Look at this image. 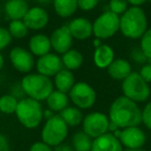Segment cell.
Here are the masks:
<instances>
[{
  "instance_id": "46",
  "label": "cell",
  "mask_w": 151,
  "mask_h": 151,
  "mask_svg": "<svg viewBox=\"0 0 151 151\" xmlns=\"http://www.w3.org/2000/svg\"><path fill=\"white\" fill-rule=\"evenodd\" d=\"M122 151H145V150H143L142 148H139V149H127L126 148L125 150H122Z\"/></svg>"
},
{
  "instance_id": "28",
  "label": "cell",
  "mask_w": 151,
  "mask_h": 151,
  "mask_svg": "<svg viewBox=\"0 0 151 151\" xmlns=\"http://www.w3.org/2000/svg\"><path fill=\"white\" fill-rule=\"evenodd\" d=\"M28 28L23 22V20H13L9 23V31L12 37L15 38H23L28 34Z\"/></svg>"
},
{
  "instance_id": "9",
  "label": "cell",
  "mask_w": 151,
  "mask_h": 151,
  "mask_svg": "<svg viewBox=\"0 0 151 151\" xmlns=\"http://www.w3.org/2000/svg\"><path fill=\"white\" fill-rule=\"evenodd\" d=\"M110 119L101 112H93L86 115L83 119V132L92 139L99 138L109 132Z\"/></svg>"
},
{
  "instance_id": "45",
  "label": "cell",
  "mask_w": 151,
  "mask_h": 151,
  "mask_svg": "<svg viewBox=\"0 0 151 151\" xmlns=\"http://www.w3.org/2000/svg\"><path fill=\"white\" fill-rule=\"evenodd\" d=\"M3 65H4V58H3L2 54L0 53V69H2Z\"/></svg>"
},
{
  "instance_id": "44",
  "label": "cell",
  "mask_w": 151,
  "mask_h": 151,
  "mask_svg": "<svg viewBox=\"0 0 151 151\" xmlns=\"http://www.w3.org/2000/svg\"><path fill=\"white\" fill-rule=\"evenodd\" d=\"M101 40H99V38H95L94 40V47H95V49L96 48H99V46H101Z\"/></svg>"
},
{
  "instance_id": "6",
  "label": "cell",
  "mask_w": 151,
  "mask_h": 151,
  "mask_svg": "<svg viewBox=\"0 0 151 151\" xmlns=\"http://www.w3.org/2000/svg\"><path fill=\"white\" fill-rule=\"evenodd\" d=\"M68 134V126L60 115H54L48 119L42 130V140L51 147L62 144Z\"/></svg>"
},
{
  "instance_id": "18",
  "label": "cell",
  "mask_w": 151,
  "mask_h": 151,
  "mask_svg": "<svg viewBox=\"0 0 151 151\" xmlns=\"http://www.w3.org/2000/svg\"><path fill=\"white\" fill-rule=\"evenodd\" d=\"M108 73L112 79L117 81H123L132 73V65L127 60L122 58L114 59L113 62L108 67Z\"/></svg>"
},
{
  "instance_id": "33",
  "label": "cell",
  "mask_w": 151,
  "mask_h": 151,
  "mask_svg": "<svg viewBox=\"0 0 151 151\" xmlns=\"http://www.w3.org/2000/svg\"><path fill=\"white\" fill-rule=\"evenodd\" d=\"M99 0H78V9L83 12H89L96 7Z\"/></svg>"
},
{
  "instance_id": "21",
  "label": "cell",
  "mask_w": 151,
  "mask_h": 151,
  "mask_svg": "<svg viewBox=\"0 0 151 151\" xmlns=\"http://www.w3.org/2000/svg\"><path fill=\"white\" fill-rule=\"evenodd\" d=\"M114 51L108 45H101L99 48L95 49L94 55H93V60L99 68H108L109 65L114 60Z\"/></svg>"
},
{
  "instance_id": "2",
  "label": "cell",
  "mask_w": 151,
  "mask_h": 151,
  "mask_svg": "<svg viewBox=\"0 0 151 151\" xmlns=\"http://www.w3.org/2000/svg\"><path fill=\"white\" fill-rule=\"evenodd\" d=\"M147 25L145 12L140 6H132L120 17L119 30L125 37L138 40L147 30Z\"/></svg>"
},
{
  "instance_id": "29",
  "label": "cell",
  "mask_w": 151,
  "mask_h": 151,
  "mask_svg": "<svg viewBox=\"0 0 151 151\" xmlns=\"http://www.w3.org/2000/svg\"><path fill=\"white\" fill-rule=\"evenodd\" d=\"M140 48L146 55L147 58L151 59V27L147 29L141 37Z\"/></svg>"
},
{
  "instance_id": "35",
  "label": "cell",
  "mask_w": 151,
  "mask_h": 151,
  "mask_svg": "<svg viewBox=\"0 0 151 151\" xmlns=\"http://www.w3.org/2000/svg\"><path fill=\"white\" fill-rule=\"evenodd\" d=\"M130 57H132V60L136 61L137 63H145L148 60V58H147L146 55L144 54V52L141 50V48L134 49V50L132 51V53H130Z\"/></svg>"
},
{
  "instance_id": "41",
  "label": "cell",
  "mask_w": 151,
  "mask_h": 151,
  "mask_svg": "<svg viewBox=\"0 0 151 151\" xmlns=\"http://www.w3.org/2000/svg\"><path fill=\"white\" fill-rule=\"evenodd\" d=\"M54 116V112L52 111V110L48 109V110H45L44 111V118L45 119H50L51 117H53Z\"/></svg>"
},
{
  "instance_id": "36",
  "label": "cell",
  "mask_w": 151,
  "mask_h": 151,
  "mask_svg": "<svg viewBox=\"0 0 151 151\" xmlns=\"http://www.w3.org/2000/svg\"><path fill=\"white\" fill-rule=\"evenodd\" d=\"M139 73L148 84L151 83V63H147V64L143 65Z\"/></svg>"
},
{
  "instance_id": "4",
  "label": "cell",
  "mask_w": 151,
  "mask_h": 151,
  "mask_svg": "<svg viewBox=\"0 0 151 151\" xmlns=\"http://www.w3.org/2000/svg\"><path fill=\"white\" fill-rule=\"evenodd\" d=\"M16 115L24 127L33 129L42 123L44 118V110L40 101L30 97H25L18 103Z\"/></svg>"
},
{
  "instance_id": "10",
  "label": "cell",
  "mask_w": 151,
  "mask_h": 151,
  "mask_svg": "<svg viewBox=\"0 0 151 151\" xmlns=\"http://www.w3.org/2000/svg\"><path fill=\"white\" fill-rule=\"evenodd\" d=\"M9 59L13 66L20 73H27L34 66L33 54L21 47L12 49L9 52Z\"/></svg>"
},
{
  "instance_id": "26",
  "label": "cell",
  "mask_w": 151,
  "mask_h": 151,
  "mask_svg": "<svg viewBox=\"0 0 151 151\" xmlns=\"http://www.w3.org/2000/svg\"><path fill=\"white\" fill-rule=\"evenodd\" d=\"M92 138L89 137L85 132H76L73 137V148L75 151H91Z\"/></svg>"
},
{
  "instance_id": "11",
  "label": "cell",
  "mask_w": 151,
  "mask_h": 151,
  "mask_svg": "<svg viewBox=\"0 0 151 151\" xmlns=\"http://www.w3.org/2000/svg\"><path fill=\"white\" fill-rule=\"evenodd\" d=\"M146 139L145 132L139 126L122 128L119 137L121 145L127 149L142 148L146 143Z\"/></svg>"
},
{
  "instance_id": "47",
  "label": "cell",
  "mask_w": 151,
  "mask_h": 151,
  "mask_svg": "<svg viewBox=\"0 0 151 151\" xmlns=\"http://www.w3.org/2000/svg\"><path fill=\"white\" fill-rule=\"evenodd\" d=\"M148 60H149V63H151V59H148Z\"/></svg>"
},
{
  "instance_id": "15",
  "label": "cell",
  "mask_w": 151,
  "mask_h": 151,
  "mask_svg": "<svg viewBox=\"0 0 151 151\" xmlns=\"http://www.w3.org/2000/svg\"><path fill=\"white\" fill-rule=\"evenodd\" d=\"M68 29L73 38L84 40L93 34V24L86 18H76L69 22Z\"/></svg>"
},
{
  "instance_id": "48",
  "label": "cell",
  "mask_w": 151,
  "mask_h": 151,
  "mask_svg": "<svg viewBox=\"0 0 151 151\" xmlns=\"http://www.w3.org/2000/svg\"><path fill=\"white\" fill-rule=\"evenodd\" d=\"M149 1H150V2H151V0H149Z\"/></svg>"
},
{
  "instance_id": "20",
  "label": "cell",
  "mask_w": 151,
  "mask_h": 151,
  "mask_svg": "<svg viewBox=\"0 0 151 151\" xmlns=\"http://www.w3.org/2000/svg\"><path fill=\"white\" fill-rule=\"evenodd\" d=\"M76 84V79L71 70L62 68L59 73L54 76V85L57 90L61 92L68 93L73 86Z\"/></svg>"
},
{
  "instance_id": "23",
  "label": "cell",
  "mask_w": 151,
  "mask_h": 151,
  "mask_svg": "<svg viewBox=\"0 0 151 151\" xmlns=\"http://www.w3.org/2000/svg\"><path fill=\"white\" fill-rule=\"evenodd\" d=\"M53 6L59 17L68 18L78 9V0H53Z\"/></svg>"
},
{
  "instance_id": "34",
  "label": "cell",
  "mask_w": 151,
  "mask_h": 151,
  "mask_svg": "<svg viewBox=\"0 0 151 151\" xmlns=\"http://www.w3.org/2000/svg\"><path fill=\"white\" fill-rule=\"evenodd\" d=\"M142 122L147 128L151 129V101H149L142 111Z\"/></svg>"
},
{
  "instance_id": "32",
  "label": "cell",
  "mask_w": 151,
  "mask_h": 151,
  "mask_svg": "<svg viewBox=\"0 0 151 151\" xmlns=\"http://www.w3.org/2000/svg\"><path fill=\"white\" fill-rule=\"evenodd\" d=\"M11 95H13L15 99H17L18 101H21V99L27 97L25 91H24L23 87H22L21 82L15 83V84L12 86L11 88Z\"/></svg>"
},
{
  "instance_id": "27",
  "label": "cell",
  "mask_w": 151,
  "mask_h": 151,
  "mask_svg": "<svg viewBox=\"0 0 151 151\" xmlns=\"http://www.w3.org/2000/svg\"><path fill=\"white\" fill-rule=\"evenodd\" d=\"M17 99L11 94H5L0 97V112L4 114H14L16 113V110L18 107Z\"/></svg>"
},
{
  "instance_id": "19",
  "label": "cell",
  "mask_w": 151,
  "mask_h": 151,
  "mask_svg": "<svg viewBox=\"0 0 151 151\" xmlns=\"http://www.w3.org/2000/svg\"><path fill=\"white\" fill-rule=\"evenodd\" d=\"M51 48L52 46H51L50 37L47 36L46 34H35L29 40V50L34 56H44L50 53Z\"/></svg>"
},
{
  "instance_id": "14",
  "label": "cell",
  "mask_w": 151,
  "mask_h": 151,
  "mask_svg": "<svg viewBox=\"0 0 151 151\" xmlns=\"http://www.w3.org/2000/svg\"><path fill=\"white\" fill-rule=\"evenodd\" d=\"M23 22L30 30H40L49 23V14L42 6L30 7L23 18Z\"/></svg>"
},
{
  "instance_id": "3",
  "label": "cell",
  "mask_w": 151,
  "mask_h": 151,
  "mask_svg": "<svg viewBox=\"0 0 151 151\" xmlns=\"http://www.w3.org/2000/svg\"><path fill=\"white\" fill-rule=\"evenodd\" d=\"M21 84L27 97L38 101H46L54 89V83L51 79L40 73H30L25 76L22 79Z\"/></svg>"
},
{
  "instance_id": "17",
  "label": "cell",
  "mask_w": 151,
  "mask_h": 151,
  "mask_svg": "<svg viewBox=\"0 0 151 151\" xmlns=\"http://www.w3.org/2000/svg\"><path fill=\"white\" fill-rule=\"evenodd\" d=\"M29 9L26 0H7L4 4V12L7 18L13 20H23Z\"/></svg>"
},
{
  "instance_id": "12",
  "label": "cell",
  "mask_w": 151,
  "mask_h": 151,
  "mask_svg": "<svg viewBox=\"0 0 151 151\" xmlns=\"http://www.w3.org/2000/svg\"><path fill=\"white\" fill-rule=\"evenodd\" d=\"M63 68V63L61 58L56 54L48 53L40 57L36 61V69L38 73L47 76L49 78L54 77L57 73Z\"/></svg>"
},
{
  "instance_id": "5",
  "label": "cell",
  "mask_w": 151,
  "mask_h": 151,
  "mask_svg": "<svg viewBox=\"0 0 151 151\" xmlns=\"http://www.w3.org/2000/svg\"><path fill=\"white\" fill-rule=\"evenodd\" d=\"M121 89L124 96L136 103L146 101L151 92L149 84L141 77L140 73L132 71L122 81Z\"/></svg>"
},
{
  "instance_id": "30",
  "label": "cell",
  "mask_w": 151,
  "mask_h": 151,
  "mask_svg": "<svg viewBox=\"0 0 151 151\" xmlns=\"http://www.w3.org/2000/svg\"><path fill=\"white\" fill-rule=\"evenodd\" d=\"M127 1L126 0H110L109 7L112 13L116 15H122L127 9Z\"/></svg>"
},
{
  "instance_id": "42",
  "label": "cell",
  "mask_w": 151,
  "mask_h": 151,
  "mask_svg": "<svg viewBox=\"0 0 151 151\" xmlns=\"http://www.w3.org/2000/svg\"><path fill=\"white\" fill-rule=\"evenodd\" d=\"M117 129H119V127H118L115 123H113L112 121H110V123H109V132H114L115 130H117Z\"/></svg>"
},
{
  "instance_id": "8",
  "label": "cell",
  "mask_w": 151,
  "mask_h": 151,
  "mask_svg": "<svg viewBox=\"0 0 151 151\" xmlns=\"http://www.w3.org/2000/svg\"><path fill=\"white\" fill-rule=\"evenodd\" d=\"M69 99L79 109H89L93 107L96 101L95 90L86 82L76 83L68 92Z\"/></svg>"
},
{
  "instance_id": "13",
  "label": "cell",
  "mask_w": 151,
  "mask_h": 151,
  "mask_svg": "<svg viewBox=\"0 0 151 151\" xmlns=\"http://www.w3.org/2000/svg\"><path fill=\"white\" fill-rule=\"evenodd\" d=\"M73 40V37L67 25L61 26L54 30L50 37L52 49H54V51H56L59 54H64L70 50Z\"/></svg>"
},
{
  "instance_id": "25",
  "label": "cell",
  "mask_w": 151,
  "mask_h": 151,
  "mask_svg": "<svg viewBox=\"0 0 151 151\" xmlns=\"http://www.w3.org/2000/svg\"><path fill=\"white\" fill-rule=\"evenodd\" d=\"M63 66L68 70H76L82 66L84 62V57L78 50H69L64 53L61 58Z\"/></svg>"
},
{
  "instance_id": "39",
  "label": "cell",
  "mask_w": 151,
  "mask_h": 151,
  "mask_svg": "<svg viewBox=\"0 0 151 151\" xmlns=\"http://www.w3.org/2000/svg\"><path fill=\"white\" fill-rule=\"evenodd\" d=\"M53 151H75V150H73V148H71L70 146H68V145L60 144V145H58V146L55 147Z\"/></svg>"
},
{
  "instance_id": "40",
  "label": "cell",
  "mask_w": 151,
  "mask_h": 151,
  "mask_svg": "<svg viewBox=\"0 0 151 151\" xmlns=\"http://www.w3.org/2000/svg\"><path fill=\"white\" fill-rule=\"evenodd\" d=\"M128 4L132 5V6H140L143 5L144 3H146L148 0H126Z\"/></svg>"
},
{
  "instance_id": "16",
  "label": "cell",
  "mask_w": 151,
  "mask_h": 151,
  "mask_svg": "<svg viewBox=\"0 0 151 151\" xmlns=\"http://www.w3.org/2000/svg\"><path fill=\"white\" fill-rule=\"evenodd\" d=\"M122 145L112 132H106L92 141L91 151H122Z\"/></svg>"
},
{
  "instance_id": "22",
  "label": "cell",
  "mask_w": 151,
  "mask_h": 151,
  "mask_svg": "<svg viewBox=\"0 0 151 151\" xmlns=\"http://www.w3.org/2000/svg\"><path fill=\"white\" fill-rule=\"evenodd\" d=\"M46 101L49 109L56 113H60L68 105V97L66 93L61 92L59 90H53V92L49 95Z\"/></svg>"
},
{
  "instance_id": "1",
  "label": "cell",
  "mask_w": 151,
  "mask_h": 151,
  "mask_svg": "<svg viewBox=\"0 0 151 151\" xmlns=\"http://www.w3.org/2000/svg\"><path fill=\"white\" fill-rule=\"evenodd\" d=\"M109 119L121 129L130 126H139L142 123V111L136 101L122 95L112 103Z\"/></svg>"
},
{
  "instance_id": "7",
  "label": "cell",
  "mask_w": 151,
  "mask_h": 151,
  "mask_svg": "<svg viewBox=\"0 0 151 151\" xmlns=\"http://www.w3.org/2000/svg\"><path fill=\"white\" fill-rule=\"evenodd\" d=\"M120 17L108 11L99 15L93 23V34L99 40H107L119 30Z\"/></svg>"
},
{
  "instance_id": "37",
  "label": "cell",
  "mask_w": 151,
  "mask_h": 151,
  "mask_svg": "<svg viewBox=\"0 0 151 151\" xmlns=\"http://www.w3.org/2000/svg\"><path fill=\"white\" fill-rule=\"evenodd\" d=\"M29 151H53L52 147L49 146L48 144H46L45 142H36L34 144L31 145Z\"/></svg>"
},
{
  "instance_id": "31",
  "label": "cell",
  "mask_w": 151,
  "mask_h": 151,
  "mask_svg": "<svg viewBox=\"0 0 151 151\" xmlns=\"http://www.w3.org/2000/svg\"><path fill=\"white\" fill-rule=\"evenodd\" d=\"M12 42V35L9 29L0 27V51L5 49Z\"/></svg>"
},
{
  "instance_id": "43",
  "label": "cell",
  "mask_w": 151,
  "mask_h": 151,
  "mask_svg": "<svg viewBox=\"0 0 151 151\" xmlns=\"http://www.w3.org/2000/svg\"><path fill=\"white\" fill-rule=\"evenodd\" d=\"M34 1L40 5H48L50 3H53V0H34Z\"/></svg>"
},
{
  "instance_id": "24",
  "label": "cell",
  "mask_w": 151,
  "mask_h": 151,
  "mask_svg": "<svg viewBox=\"0 0 151 151\" xmlns=\"http://www.w3.org/2000/svg\"><path fill=\"white\" fill-rule=\"evenodd\" d=\"M59 115L64 120L67 126H71V127L80 125L84 119V116H83L81 110L77 107H66L60 112Z\"/></svg>"
},
{
  "instance_id": "38",
  "label": "cell",
  "mask_w": 151,
  "mask_h": 151,
  "mask_svg": "<svg viewBox=\"0 0 151 151\" xmlns=\"http://www.w3.org/2000/svg\"><path fill=\"white\" fill-rule=\"evenodd\" d=\"M0 151H9V141L2 134H0Z\"/></svg>"
}]
</instances>
